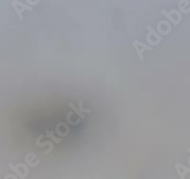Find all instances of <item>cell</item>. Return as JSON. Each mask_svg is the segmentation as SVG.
Here are the masks:
<instances>
[{"instance_id": "2", "label": "cell", "mask_w": 190, "mask_h": 179, "mask_svg": "<svg viewBox=\"0 0 190 179\" xmlns=\"http://www.w3.org/2000/svg\"><path fill=\"white\" fill-rule=\"evenodd\" d=\"M162 13L164 17H166L168 22H170L174 26H177L182 20V13L179 10H170L169 12H166V10H162Z\"/></svg>"}, {"instance_id": "6", "label": "cell", "mask_w": 190, "mask_h": 179, "mask_svg": "<svg viewBox=\"0 0 190 179\" xmlns=\"http://www.w3.org/2000/svg\"><path fill=\"white\" fill-rule=\"evenodd\" d=\"M70 131V125L67 122H59L55 126V132L60 137H64L69 135Z\"/></svg>"}, {"instance_id": "8", "label": "cell", "mask_w": 190, "mask_h": 179, "mask_svg": "<svg viewBox=\"0 0 190 179\" xmlns=\"http://www.w3.org/2000/svg\"><path fill=\"white\" fill-rule=\"evenodd\" d=\"M35 145H36L37 147H39V148H43V147L48 146L49 149L44 152L46 155H49V152H51L53 150V142L52 141H49H49H45V142H37V141H35Z\"/></svg>"}, {"instance_id": "12", "label": "cell", "mask_w": 190, "mask_h": 179, "mask_svg": "<svg viewBox=\"0 0 190 179\" xmlns=\"http://www.w3.org/2000/svg\"><path fill=\"white\" fill-rule=\"evenodd\" d=\"M34 159H35V160L38 159V157H37L36 155H35V153H33V152H31V153H29V155H27L26 158H25L26 162L29 164V165H31V166H36V165H38V164H36L35 162H33Z\"/></svg>"}, {"instance_id": "5", "label": "cell", "mask_w": 190, "mask_h": 179, "mask_svg": "<svg viewBox=\"0 0 190 179\" xmlns=\"http://www.w3.org/2000/svg\"><path fill=\"white\" fill-rule=\"evenodd\" d=\"M171 24L167 20H161L157 24V31L160 35H167L171 33Z\"/></svg>"}, {"instance_id": "3", "label": "cell", "mask_w": 190, "mask_h": 179, "mask_svg": "<svg viewBox=\"0 0 190 179\" xmlns=\"http://www.w3.org/2000/svg\"><path fill=\"white\" fill-rule=\"evenodd\" d=\"M132 46L135 50V52H137V55L139 56L140 60H143L144 59V52L145 51H153V47L149 46L148 44H145L139 40H133L132 42Z\"/></svg>"}, {"instance_id": "13", "label": "cell", "mask_w": 190, "mask_h": 179, "mask_svg": "<svg viewBox=\"0 0 190 179\" xmlns=\"http://www.w3.org/2000/svg\"><path fill=\"white\" fill-rule=\"evenodd\" d=\"M69 107H70V108L71 110H73V112H74L75 113L77 114V115H78V117L80 118V119H84V118L86 117V116H85V114H84L83 113H82L81 110H79V109L77 108L76 106L74 105V104H73L72 102H70V103L69 104Z\"/></svg>"}, {"instance_id": "4", "label": "cell", "mask_w": 190, "mask_h": 179, "mask_svg": "<svg viewBox=\"0 0 190 179\" xmlns=\"http://www.w3.org/2000/svg\"><path fill=\"white\" fill-rule=\"evenodd\" d=\"M13 9H14V10H15V13H17V15H18L20 20H22V18H23L22 13L25 12V10H33V7L29 6L27 4H24V3L20 2V1H13Z\"/></svg>"}, {"instance_id": "14", "label": "cell", "mask_w": 190, "mask_h": 179, "mask_svg": "<svg viewBox=\"0 0 190 179\" xmlns=\"http://www.w3.org/2000/svg\"><path fill=\"white\" fill-rule=\"evenodd\" d=\"M82 105H83V102L80 101V102H79V107H78V109L80 110L83 113H91V112H92V110H91V109H84V108H83V106H82Z\"/></svg>"}, {"instance_id": "15", "label": "cell", "mask_w": 190, "mask_h": 179, "mask_svg": "<svg viewBox=\"0 0 190 179\" xmlns=\"http://www.w3.org/2000/svg\"><path fill=\"white\" fill-rule=\"evenodd\" d=\"M39 2H40V0H36V1H31V0H28L27 1L29 5H37Z\"/></svg>"}, {"instance_id": "10", "label": "cell", "mask_w": 190, "mask_h": 179, "mask_svg": "<svg viewBox=\"0 0 190 179\" xmlns=\"http://www.w3.org/2000/svg\"><path fill=\"white\" fill-rule=\"evenodd\" d=\"M75 116H78L76 113H73L72 112H69V113H67V123L69 124V125H73V126L80 124L79 121L74 120Z\"/></svg>"}, {"instance_id": "11", "label": "cell", "mask_w": 190, "mask_h": 179, "mask_svg": "<svg viewBox=\"0 0 190 179\" xmlns=\"http://www.w3.org/2000/svg\"><path fill=\"white\" fill-rule=\"evenodd\" d=\"M190 5V1H182V0H181V1H179V10H180L181 13H190V8L189 9H186V6H188Z\"/></svg>"}, {"instance_id": "7", "label": "cell", "mask_w": 190, "mask_h": 179, "mask_svg": "<svg viewBox=\"0 0 190 179\" xmlns=\"http://www.w3.org/2000/svg\"><path fill=\"white\" fill-rule=\"evenodd\" d=\"M175 168H176V170L178 171L179 175H180L181 179H184V176L186 173H190V168H187L184 165H182L180 163H177L176 165H175Z\"/></svg>"}, {"instance_id": "1", "label": "cell", "mask_w": 190, "mask_h": 179, "mask_svg": "<svg viewBox=\"0 0 190 179\" xmlns=\"http://www.w3.org/2000/svg\"><path fill=\"white\" fill-rule=\"evenodd\" d=\"M146 30L148 31V34H146V41H148V45L151 46V47H154V46H157L158 44H160L163 40L162 35H160L158 34V31H156L153 28H151L148 25L145 27Z\"/></svg>"}, {"instance_id": "9", "label": "cell", "mask_w": 190, "mask_h": 179, "mask_svg": "<svg viewBox=\"0 0 190 179\" xmlns=\"http://www.w3.org/2000/svg\"><path fill=\"white\" fill-rule=\"evenodd\" d=\"M46 137L49 138V139H52V142H54V143H61V142H62V138L55 136L54 131L49 130V129H47V130H46Z\"/></svg>"}]
</instances>
